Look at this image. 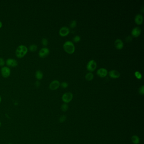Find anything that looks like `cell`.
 <instances>
[{"label":"cell","mask_w":144,"mask_h":144,"mask_svg":"<svg viewBox=\"0 0 144 144\" xmlns=\"http://www.w3.org/2000/svg\"><path fill=\"white\" fill-rule=\"evenodd\" d=\"M1 100H2L1 97V96H0V103H1Z\"/></svg>","instance_id":"cell-31"},{"label":"cell","mask_w":144,"mask_h":144,"mask_svg":"<svg viewBox=\"0 0 144 144\" xmlns=\"http://www.w3.org/2000/svg\"><path fill=\"white\" fill-rule=\"evenodd\" d=\"M65 51L69 54H72L75 51V47L73 43L70 41H66L63 45Z\"/></svg>","instance_id":"cell-2"},{"label":"cell","mask_w":144,"mask_h":144,"mask_svg":"<svg viewBox=\"0 0 144 144\" xmlns=\"http://www.w3.org/2000/svg\"><path fill=\"white\" fill-rule=\"evenodd\" d=\"M141 33V29L140 27H136L133 29L131 31V35L134 37H138Z\"/></svg>","instance_id":"cell-12"},{"label":"cell","mask_w":144,"mask_h":144,"mask_svg":"<svg viewBox=\"0 0 144 144\" xmlns=\"http://www.w3.org/2000/svg\"><path fill=\"white\" fill-rule=\"evenodd\" d=\"M115 45L116 48L117 50H121L123 47L124 44L121 39H117L115 42Z\"/></svg>","instance_id":"cell-13"},{"label":"cell","mask_w":144,"mask_h":144,"mask_svg":"<svg viewBox=\"0 0 144 144\" xmlns=\"http://www.w3.org/2000/svg\"><path fill=\"white\" fill-rule=\"evenodd\" d=\"M73 98V95L72 93L68 92L63 94L62 96V100L64 103L68 104L70 102Z\"/></svg>","instance_id":"cell-3"},{"label":"cell","mask_w":144,"mask_h":144,"mask_svg":"<svg viewBox=\"0 0 144 144\" xmlns=\"http://www.w3.org/2000/svg\"><path fill=\"white\" fill-rule=\"evenodd\" d=\"M35 85H36V86H37V87L38 86H38H39V85H40L39 82L38 81H36V83H35Z\"/></svg>","instance_id":"cell-29"},{"label":"cell","mask_w":144,"mask_h":144,"mask_svg":"<svg viewBox=\"0 0 144 144\" xmlns=\"http://www.w3.org/2000/svg\"><path fill=\"white\" fill-rule=\"evenodd\" d=\"M66 116L65 115H62L60 116V117H59V121L61 123H62L66 121Z\"/></svg>","instance_id":"cell-23"},{"label":"cell","mask_w":144,"mask_h":144,"mask_svg":"<svg viewBox=\"0 0 144 144\" xmlns=\"http://www.w3.org/2000/svg\"><path fill=\"white\" fill-rule=\"evenodd\" d=\"M8 67H16L18 66V62L16 59L13 58H8L5 62Z\"/></svg>","instance_id":"cell-7"},{"label":"cell","mask_w":144,"mask_h":144,"mask_svg":"<svg viewBox=\"0 0 144 144\" xmlns=\"http://www.w3.org/2000/svg\"><path fill=\"white\" fill-rule=\"evenodd\" d=\"M6 63L4 60L2 58H0V66L2 67L4 66L5 64Z\"/></svg>","instance_id":"cell-27"},{"label":"cell","mask_w":144,"mask_h":144,"mask_svg":"<svg viewBox=\"0 0 144 144\" xmlns=\"http://www.w3.org/2000/svg\"><path fill=\"white\" fill-rule=\"evenodd\" d=\"M0 126H1V123H0Z\"/></svg>","instance_id":"cell-32"},{"label":"cell","mask_w":144,"mask_h":144,"mask_svg":"<svg viewBox=\"0 0 144 144\" xmlns=\"http://www.w3.org/2000/svg\"><path fill=\"white\" fill-rule=\"evenodd\" d=\"M80 40H81V38L79 36H76L73 39V42H75V43H77V42H80Z\"/></svg>","instance_id":"cell-24"},{"label":"cell","mask_w":144,"mask_h":144,"mask_svg":"<svg viewBox=\"0 0 144 144\" xmlns=\"http://www.w3.org/2000/svg\"><path fill=\"white\" fill-rule=\"evenodd\" d=\"M3 26V24L1 21H0V29H1Z\"/></svg>","instance_id":"cell-30"},{"label":"cell","mask_w":144,"mask_h":144,"mask_svg":"<svg viewBox=\"0 0 144 144\" xmlns=\"http://www.w3.org/2000/svg\"><path fill=\"white\" fill-rule=\"evenodd\" d=\"M126 42H130L132 41V38L131 37V36H128L126 38Z\"/></svg>","instance_id":"cell-28"},{"label":"cell","mask_w":144,"mask_h":144,"mask_svg":"<svg viewBox=\"0 0 144 144\" xmlns=\"http://www.w3.org/2000/svg\"><path fill=\"white\" fill-rule=\"evenodd\" d=\"M0 72L2 77L5 78H7L10 76L11 74V69L9 67L4 66L0 69Z\"/></svg>","instance_id":"cell-4"},{"label":"cell","mask_w":144,"mask_h":144,"mask_svg":"<svg viewBox=\"0 0 144 144\" xmlns=\"http://www.w3.org/2000/svg\"><path fill=\"white\" fill-rule=\"evenodd\" d=\"M35 77L38 80H40L43 77V74L41 70H37L35 73Z\"/></svg>","instance_id":"cell-15"},{"label":"cell","mask_w":144,"mask_h":144,"mask_svg":"<svg viewBox=\"0 0 144 144\" xmlns=\"http://www.w3.org/2000/svg\"><path fill=\"white\" fill-rule=\"evenodd\" d=\"M109 75L111 78L113 79H117L120 76V73L115 70L110 71L109 72Z\"/></svg>","instance_id":"cell-11"},{"label":"cell","mask_w":144,"mask_h":144,"mask_svg":"<svg viewBox=\"0 0 144 144\" xmlns=\"http://www.w3.org/2000/svg\"><path fill=\"white\" fill-rule=\"evenodd\" d=\"M11 144V143H9V144Z\"/></svg>","instance_id":"cell-33"},{"label":"cell","mask_w":144,"mask_h":144,"mask_svg":"<svg viewBox=\"0 0 144 144\" xmlns=\"http://www.w3.org/2000/svg\"><path fill=\"white\" fill-rule=\"evenodd\" d=\"M30 52H34L37 50L38 46L36 44H32L31 45H30L28 49Z\"/></svg>","instance_id":"cell-18"},{"label":"cell","mask_w":144,"mask_h":144,"mask_svg":"<svg viewBox=\"0 0 144 144\" xmlns=\"http://www.w3.org/2000/svg\"><path fill=\"white\" fill-rule=\"evenodd\" d=\"M69 29L68 27H63L59 30V34L60 36H67L69 33Z\"/></svg>","instance_id":"cell-10"},{"label":"cell","mask_w":144,"mask_h":144,"mask_svg":"<svg viewBox=\"0 0 144 144\" xmlns=\"http://www.w3.org/2000/svg\"><path fill=\"white\" fill-rule=\"evenodd\" d=\"M28 50V48L25 45H20L17 47L16 50V56L19 58H23L27 54Z\"/></svg>","instance_id":"cell-1"},{"label":"cell","mask_w":144,"mask_h":144,"mask_svg":"<svg viewBox=\"0 0 144 144\" xmlns=\"http://www.w3.org/2000/svg\"><path fill=\"white\" fill-rule=\"evenodd\" d=\"M68 108H69L68 105L67 104H66V103L63 104L61 106V110L63 112H66L67 111Z\"/></svg>","instance_id":"cell-19"},{"label":"cell","mask_w":144,"mask_h":144,"mask_svg":"<svg viewBox=\"0 0 144 144\" xmlns=\"http://www.w3.org/2000/svg\"><path fill=\"white\" fill-rule=\"evenodd\" d=\"M134 75H135V77H136V78L137 79L140 80V79H141L142 78V74H141V73H140L138 71L135 72V73H134Z\"/></svg>","instance_id":"cell-21"},{"label":"cell","mask_w":144,"mask_h":144,"mask_svg":"<svg viewBox=\"0 0 144 144\" xmlns=\"http://www.w3.org/2000/svg\"><path fill=\"white\" fill-rule=\"evenodd\" d=\"M139 93L141 95L144 94V86H142L139 89Z\"/></svg>","instance_id":"cell-26"},{"label":"cell","mask_w":144,"mask_h":144,"mask_svg":"<svg viewBox=\"0 0 144 144\" xmlns=\"http://www.w3.org/2000/svg\"><path fill=\"white\" fill-rule=\"evenodd\" d=\"M49 49L47 47H43L39 52V56L41 58H45L50 54Z\"/></svg>","instance_id":"cell-6"},{"label":"cell","mask_w":144,"mask_h":144,"mask_svg":"<svg viewBox=\"0 0 144 144\" xmlns=\"http://www.w3.org/2000/svg\"><path fill=\"white\" fill-rule=\"evenodd\" d=\"M60 86L63 88H66L69 86V84L66 82H63L60 84Z\"/></svg>","instance_id":"cell-25"},{"label":"cell","mask_w":144,"mask_h":144,"mask_svg":"<svg viewBox=\"0 0 144 144\" xmlns=\"http://www.w3.org/2000/svg\"><path fill=\"white\" fill-rule=\"evenodd\" d=\"M77 22L75 20H72L69 26H70V27L71 29H74V28H75L76 26H77Z\"/></svg>","instance_id":"cell-22"},{"label":"cell","mask_w":144,"mask_h":144,"mask_svg":"<svg viewBox=\"0 0 144 144\" xmlns=\"http://www.w3.org/2000/svg\"><path fill=\"white\" fill-rule=\"evenodd\" d=\"M93 77H94V75H93V74L91 72L88 73L86 74V76H85L86 80L88 81H91L93 79Z\"/></svg>","instance_id":"cell-17"},{"label":"cell","mask_w":144,"mask_h":144,"mask_svg":"<svg viewBox=\"0 0 144 144\" xmlns=\"http://www.w3.org/2000/svg\"></svg>","instance_id":"cell-34"},{"label":"cell","mask_w":144,"mask_h":144,"mask_svg":"<svg viewBox=\"0 0 144 144\" xmlns=\"http://www.w3.org/2000/svg\"><path fill=\"white\" fill-rule=\"evenodd\" d=\"M96 73L99 77L103 78V77H104L107 76V74H108V72L106 69L100 68L98 70Z\"/></svg>","instance_id":"cell-9"},{"label":"cell","mask_w":144,"mask_h":144,"mask_svg":"<svg viewBox=\"0 0 144 144\" xmlns=\"http://www.w3.org/2000/svg\"><path fill=\"white\" fill-rule=\"evenodd\" d=\"M131 140L134 144H139L140 143V138L137 135H133L131 137Z\"/></svg>","instance_id":"cell-16"},{"label":"cell","mask_w":144,"mask_h":144,"mask_svg":"<svg viewBox=\"0 0 144 144\" xmlns=\"http://www.w3.org/2000/svg\"><path fill=\"white\" fill-rule=\"evenodd\" d=\"M41 43H42V45L43 46L46 47V46H47V45H48V40L45 38H42V40H41Z\"/></svg>","instance_id":"cell-20"},{"label":"cell","mask_w":144,"mask_h":144,"mask_svg":"<svg viewBox=\"0 0 144 144\" xmlns=\"http://www.w3.org/2000/svg\"><path fill=\"white\" fill-rule=\"evenodd\" d=\"M60 86V83L57 80L52 81L49 85V88L51 90H55L58 88Z\"/></svg>","instance_id":"cell-8"},{"label":"cell","mask_w":144,"mask_h":144,"mask_svg":"<svg viewBox=\"0 0 144 144\" xmlns=\"http://www.w3.org/2000/svg\"><path fill=\"white\" fill-rule=\"evenodd\" d=\"M135 22L138 25H141L143 21V17L140 14H137L135 17Z\"/></svg>","instance_id":"cell-14"},{"label":"cell","mask_w":144,"mask_h":144,"mask_svg":"<svg viewBox=\"0 0 144 144\" xmlns=\"http://www.w3.org/2000/svg\"><path fill=\"white\" fill-rule=\"evenodd\" d=\"M97 67V63L93 60H90L88 62L87 65V69L90 72H93L94 71Z\"/></svg>","instance_id":"cell-5"}]
</instances>
